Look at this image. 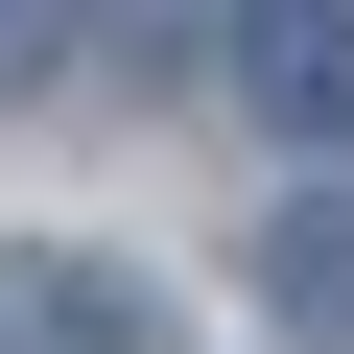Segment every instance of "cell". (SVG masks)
<instances>
[{"mask_svg": "<svg viewBox=\"0 0 354 354\" xmlns=\"http://www.w3.org/2000/svg\"><path fill=\"white\" fill-rule=\"evenodd\" d=\"M0 354H142V283L118 260H0Z\"/></svg>", "mask_w": 354, "mask_h": 354, "instance_id": "6da1fadb", "label": "cell"}, {"mask_svg": "<svg viewBox=\"0 0 354 354\" xmlns=\"http://www.w3.org/2000/svg\"><path fill=\"white\" fill-rule=\"evenodd\" d=\"M236 95L260 118H354V24H330V0H260V24H236Z\"/></svg>", "mask_w": 354, "mask_h": 354, "instance_id": "7a4b0ae2", "label": "cell"}, {"mask_svg": "<svg viewBox=\"0 0 354 354\" xmlns=\"http://www.w3.org/2000/svg\"><path fill=\"white\" fill-rule=\"evenodd\" d=\"M260 307H283V330H354V189H307V213L260 236Z\"/></svg>", "mask_w": 354, "mask_h": 354, "instance_id": "3957f363", "label": "cell"}]
</instances>
